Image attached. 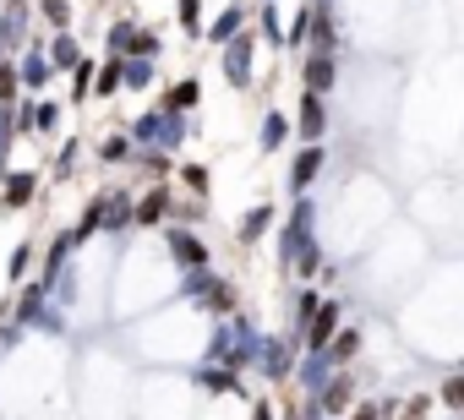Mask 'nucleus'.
I'll use <instances>...</instances> for the list:
<instances>
[{
    "label": "nucleus",
    "instance_id": "27",
    "mask_svg": "<svg viewBox=\"0 0 464 420\" xmlns=\"http://www.w3.org/2000/svg\"><path fill=\"white\" fill-rule=\"evenodd\" d=\"M131 153H137V148H131V137H126V126L93 142V158H99L104 169H126V164H131Z\"/></svg>",
    "mask_w": 464,
    "mask_h": 420
},
{
    "label": "nucleus",
    "instance_id": "13",
    "mask_svg": "<svg viewBox=\"0 0 464 420\" xmlns=\"http://www.w3.org/2000/svg\"><path fill=\"white\" fill-rule=\"evenodd\" d=\"M295 142H323L328 137V99L323 93H306L301 88V99H295Z\"/></svg>",
    "mask_w": 464,
    "mask_h": 420
},
{
    "label": "nucleus",
    "instance_id": "48",
    "mask_svg": "<svg viewBox=\"0 0 464 420\" xmlns=\"http://www.w3.org/2000/svg\"><path fill=\"white\" fill-rule=\"evenodd\" d=\"M252 420H279V409L268 398H252Z\"/></svg>",
    "mask_w": 464,
    "mask_h": 420
},
{
    "label": "nucleus",
    "instance_id": "1",
    "mask_svg": "<svg viewBox=\"0 0 464 420\" xmlns=\"http://www.w3.org/2000/svg\"><path fill=\"white\" fill-rule=\"evenodd\" d=\"M257 50H263V33H257V28L236 33V39L218 50V82H229L236 93H246V88L257 82Z\"/></svg>",
    "mask_w": 464,
    "mask_h": 420
},
{
    "label": "nucleus",
    "instance_id": "35",
    "mask_svg": "<svg viewBox=\"0 0 464 420\" xmlns=\"http://www.w3.org/2000/svg\"><path fill=\"white\" fill-rule=\"evenodd\" d=\"M257 33H263V44H274V50H285V17H279V0H257Z\"/></svg>",
    "mask_w": 464,
    "mask_h": 420
},
{
    "label": "nucleus",
    "instance_id": "15",
    "mask_svg": "<svg viewBox=\"0 0 464 420\" xmlns=\"http://www.w3.org/2000/svg\"><path fill=\"white\" fill-rule=\"evenodd\" d=\"M339 366L328 360V349H301V360H295V371H290V382L301 387V398H317L323 387H328V377H334Z\"/></svg>",
    "mask_w": 464,
    "mask_h": 420
},
{
    "label": "nucleus",
    "instance_id": "16",
    "mask_svg": "<svg viewBox=\"0 0 464 420\" xmlns=\"http://www.w3.org/2000/svg\"><path fill=\"white\" fill-rule=\"evenodd\" d=\"M274 230H279V207H274L268 196H263V202H252L246 214L236 219V241H241L246 252H252V246H263V235H274Z\"/></svg>",
    "mask_w": 464,
    "mask_h": 420
},
{
    "label": "nucleus",
    "instance_id": "36",
    "mask_svg": "<svg viewBox=\"0 0 464 420\" xmlns=\"http://www.w3.org/2000/svg\"><path fill=\"white\" fill-rule=\"evenodd\" d=\"M213 279H218V268H197V273H180V279H175V301H191V306H197V301L208 295V284H213Z\"/></svg>",
    "mask_w": 464,
    "mask_h": 420
},
{
    "label": "nucleus",
    "instance_id": "47",
    "mask_svg": "<svg viewBox=\"0 0 464 420\" xmlns=\"http://www.w3.org/2000/svg\"><path fill=\"white\" fill-rule=\"evenodd\" d=\"M344 420H382V404H377V398H361V404H355Z\"/></svg>",
    "mask_w": 464,
    "mask_h": 420
},
{
    "label": "nucleus",
    "instance_id": "37",
    "mask_svg": "<svg viewBox=\"0 0 464 420\" xmlns=\"http://www.w3.org/2000/svg\"><path fill=\"white\" fill-rule=\"evenodd\" d=\"M34 12H39V23H44L50 33H66V28H72V17H77V6H72V0H39Z\"/></svg>",
    "mask_w": 464,
    "mask_h": 420
},
{
    "label": "nucleus",
    "instance_id": "45",
    "mask_svg": "<svg viewBox=\"0 0 464 420\" xmlns=\"http://www.w3.org/2000/svg\"><path fill=\"white\" fill-rule=\"evenodd\" d=\"M12 142H17V115H12V104H0V164L12 158Z\"/></svg>",
    "mask_w": 464,
    "mask_h": 420
},
{
    "label": "nucleus",
    "instance_id": "20",
    "mask_svg": "<svg viewBox=\"0 0 464 420\" xmlns=\"http://www.w3.org/2000/svg\"><path fill=\"white\" fill-rule=\"evenodd\" d=\"M104 214H110V191H93L88 202H82V214H77V224H72V241H77V252L93 241V235H104Z\"/></svg>",
    "mask_w": 464,
    "mask_h": 420
},
{
    "label": "nucleus",
    "instance_id": "40",
    "mask_svg": "<svg viewBox=\"0 0 464 420\" xmlns=\"http://www.w3.org/2000/svg\"><path fill=\"white\" fill-rule=\"evenodd\" d=\"M93 77H99V61L82 55V66L72 72V99H66V104H88V99H93Z\"/></svg>",
    "mask_w": 464,
    "mask_h": 420
},
{
    "label": "nucleus",
    "instance_id": "8",
    "mask_svg": "<svg viewBox=\"0 0 464 420\" xmlns=\"http://www.w3.org/2000/svg\"><path fill=\"white\" fill-rule=\"evenodd\" d=\"M191 387L208 393V398H252L246 371H236V366H197L191 371Z\"/></svg>",
    "mask_w": 464,
    "mask_h": 420
},
{
    "label": "nucleus",
    "instance_id": "24",
    "mask_svg": "<svg viewBox=\"0 0 464 420\" xmlns=\"http://www.w3.org/2000/svg\"><path fill=\"white\" fill-rule=\"evenodd\" d=\"M361 349H366V333H361V322H344V328L334 333V344H328V360L344 371V366H355V360H361Z\"/></svg>",
    "mask_w": 464,
    "mask_h": 420
},
{
    "label": "nucleus",
    "instance_id": "26",
    "mask_svg": "<svg viewBox=\"0 0 464 420\" xmlns=\"http://www.w3.org/2000/svg\"><path fill=\"white\" fill-rule=\"evenodd\" d=\"M202 104V77H180V82H169L164 93H159V110H180V115H191Z\"/></svg>",
    "mask_w": 464,
    "mask_h": 420
},
{
    "label": "nucleus",
    "instance_id": "17",
    "mask_svg": "<svg viewBox=\"0 0 464 420\" xmlns=\"http://www.w3.org/2000/svg\"><path fill=\"white\" fill-rule=\"evenodd\" d=\"M252 28V6H246V0H229V6L202 28V44H213V50H224L229 39H236V33H246Z\"/></svg>",
    "mask_w": 464,
    "mask_h": 420
},
{
    "label": "nucleus",
    "instance_id": "14",
    "mask_svg": "<svg viewBox=\"0 0 464 420\" xmlns=\"http://www.w3.org/2000/svg\"><path fill=\"white\" fill-rule=\"evenodd\" d=\"M344 322H350V301H344V295H323V311H317L312 328H306V349H328Z\"/></svg>",
    "mask_w": 464,
    "mask_h": 420
},
{
    "label": "nucleus",
    "instance_id": "25",
    "mask_svg": "<svg viewBox=\"0 0 464 420\" xmlns=\"http://www.w3.org/2000/svg\"><path fill=\"white\" fill-rule=\"evenodd\" d=\"M312 23H317V0H301V12L285 23V50H290V55H306V44H312Z\"/></svg>",
    "mask_w": 464,
    "mask_h": 420
},
{
    "label": "nucleus",
    "instance_id": "41",
    "mask_svg": "<svg viewBox=\"0 0 464 420\" xmlns=\"http://www.w3.org/2000/svg\"><path fill=\"white\" fill-rule=\"evenodd\" d=\"M175 23H180V33H186V39H202V28H208L202 0H175Z\"/></svg>",
    "mask_w": 464,
    "mask_h": 420
},
{
    "label": "nucleus",
    "instance_id": "44",
    "mask_svg": "<svg viewBox=\"0 0 464 420\" xmlns=\"http://www.w3.org/2000/svg\"><path fill=\"white\" fill-rule=\"evenodd\" d=\"M23 99V82H17V61L0 55V104H17Z\"/></svg>",
    "mask_w": 464,
    "mask_h": 420
},
{
    "label": "nucleus",
    "instance_id": "32",
    "mask_svg": "<svg viewBox=\"0 0 464 420\" xmlns=\"http://www.w3.org/2000/svg\"><path fill=\"white\" fill-rule=\"evenodd\" d=\"M115 93H126V77H121V61H110V55H104V61H99V77H93V99H99V104H110Z\"/></svg>",
    "mask_w": 464,
    "mask_h": 420
},
{
    "label": "nucleus",
    "instance_id": "42",
    "mask_svg": "<svg viewBox=\"0 0 464 420\" xmlns=\"http://www.w3.org/2000/svg\"><path fill=\"white\" fill-rule=\"evenodd\" d=\"M77 158H82V137H66L61 153H55V180H72L77 175Z\"/></svg>",
    "mask_w": 464,
    "mask_h": 420
},
{
    "label": "nucleus",
    "instance_id": "5",
    "mask_svg": "<svg viewBox=\"0 0 464 420\" xmlns=\"http://www.w3.org/2000/svg\"><path fill=\"white\" fill-rule=\"evenodd\" d=\"M323 169H328V148H323V142H301V148L290 153V169H285V191H290V196H306V191L323 180Z\"/></svg>",
    "mask_w": 464,
    "mask_h": 420
},
{
    "label": "nucleus",
    "instance_id": "19",
    "mask_svg": "<svg viewBox=\"0 0 464 420\" xmlns=\"http://www.w3.org/2000/svg\"><path fill=\"white\" fill-rule=\"evenodd\" d=\"M290 142H295V120L285 110H263V120H257V153L268 158V153H285Z\"/></svg>",
    "mask_w": 464,
    "mask_h": 420
},
{
    "label": "nucleus",
    "instance_id": "46",
    "mask_svg": "<svg viewBox=\"0 0 464 420\" xmlns=\"http://www.w3.org/2000/svg\"><path fill=\"white\" fill-rule=\"evenodd\" d=\"M23 339H28V328H23L17 317H0V355H12Z\"/></svg>",
    "mask_w": 464,
    "mask_h": 420
},
{
    "label": "nucleus",
    "instance_id": "2",
    "mask_svg": "<svg viewBox=\"0 0 464 420\" xmlns=\"http://www.w3.org/2000/svg\"><path fill=\"white\" fill-rule=\"evenodd\" d=\"M164 252H169L175 273H197V268H213V252H208V241H202L191 224H164Z\"/></svg>",
    "mask_w": 464,
    "mask_h": 420
},
{
    "label": "nucleus",
    "instance_id": "31",
    "mask_svg": "<svg viewBox=\"0 0 464 420\" xmlns=\"http://www.w3.org/2000/svg\"><path fill=\"white\" fill-rule=\"evenodd\" d=\"M175 180H180L191 196H208V191H213V169H208L202 158H180V164H175Z\"/></svg>",
    "mask_w": 464,
    "mask_h": 420
},
{
    "label": "nucleus",
    "instance_id": "39",
    "mask_svg": "<svg viewBox=\"0 0 464 420\" xmlns=\"http://www.w3.org/2000/svg\"><path fill=\"white\" fill-rule=\"evenodd\" d=\"M131 55H148V61H159V55H164V39H159V28L137 23V28H131V50H126V61H131Z\"/></svg>",
    "mask_w": 464,
    "mask_h": 420
},
{
    "label": "nucleus",
    "instance_id": "33",
    "mask_svg": "<svg viewBox=\"0 0 464 420\" xmlns=\"http://www.w3.org/2000/svg\"><path fill=\"white\" fill-rule=\"evenodd\" d=\"M131 164H137L148 180H169V175H175V153H159V148H137Z\"/></svg>",
    "mask_w": 464,
    "mask_h": 420
},
{
    "label": "nucleus",
    "instance_id": "50",
    "mask_svg": "<svg viewBox=\"0 0 464 420\" xmlns=\"http://www.w3.org/2000/svg\"><path fill=\"white\" fill-rule=\"evenodd\" d=\"M263 6H268V0H263Z\"/></svg>",
    "mask_w": 464,
    "mask_h": 420
},
{
    "label": "nucleus",
    "instance_id": "7",
    "mask_svg": "<svg viewBox=\"0 0 464 420\" xmlns=\"http://www.w3.org/2000/svg\"><path fill=\"white\" fill-rule=\"evenodd\" d=\"M44 191V175L39 169H6L0 175V214H28Z\"/></svg>",
    "mask_w": 464,
    "mask_h": 420
},
{
    "label": "nucleus",
    "instance_id": "9",
    "mask_svg": "<svg viewBox=\"0 0 464 420\" xmlns=\"http://www.w3.org/2000/svg\"><path fill=\"white\" fill-rule=\"evenodd\" d=\"M301 66H295V77H301V88L306 93H334L339 88V55H323V50H306V55H295Z\"/></svg>",
    "mask_w": 464,
    "mask_h": 420
},
{
    "label": "nucleus",
    "instance_id": "29",
    "mask_svg": "<svg viewBox=\"0 0 464 420\" xmlns=\"http://www.w3.org/2000/svg\"><path fill=\"white\" fill-rule=\"evenodd\" d=\"M61 120H66V104H61V99H50V93H44V99H34V131H28V137H39V142H44V137H55V131H61Z\"/></svg>",
    "mask_w": 464,
    "mask_h": 420
},
{
    "label": "nucleus",
    "instance_id": "6",
    "mask_svg": "<svg viewBox=\"0 0 464 420\" xmlns=\"http://www.w3.org/2000/svg\"><path fill=\"white\" fill-rule=\"evenodd\" d=\"M301 349H306V339L295 333V328H285V333H268V344H263V377L268 382H290V371H295V360H301Z\"/></svg>",
    "mask_w": 464,
    "mask_h": 420
},
{
    "label": "nucleus",
    "instance_id": "10",
    "mask_svg": "<svg viewBox=\"0 0 464 420\" xmlns=\"http://www.w3.org/2000/svg\"><path fill=\"white\" fill-rule=\"evenodd\" d=\"M355 404H361V382H355V371L344 366V371H334V377H328V387L317 393V409H323L328 420H344Z\"/></svg>",
    "mask_w": 464,
    "mask_h": 420
},
{
    "label": "nucleus",
    "instance_id": "23",
    "mask_svg": "<svg viewBox=\"0 0 464 420\" xmlns=\"http://www.w3.org/2000/svg\"><path fill=\"white\" fill-rule=\"evenodd\" d=\"M323 311V290L317 284H295V295H290V328L306 339V328H312V317Z\"/></svg>",
    "mask_w": 464,
    "mask_h": 420
},
{
    "label": "nucleus",
    "instance_id": "34",
    "mask_svg": "<svg viewBox=\"0 0 464 420\" xmlns=\"http://www.w3.org/2000/svg\"><path fill=\"white\" fill-rule=\"evenodd\" d=\"M34 268H39V246H34V241H17V246H12V262H6V279H12V284H28Z\"/></svg>",
    "mask_w": 464,
    "mask_h": 420
},
{
    "label": "nucleus",
    "instance_id": "4",
    "mask_svg": "<svg viewBox=\"0 0 464 420\" xmlns=\"http://www.w3.org/2000/svg\"><path fill=\"white\" fill-rule=\"evenodd\" d=\"M17 82H23V93L28 99H44L55 82H61V72L50 66V55H44V33H34V44L17 55Z\"/></svg>",
    "mask_w": 464,
    "mask_h": 420
},
{
    "label": "nucleus",
    "instance_id": "38",
    "mask_svg": "<svg viewBox=\"0 0 464 420\" xmlns=\"http://www.w3.org/2000/svg\"><path fill=\"white\" fill-rule=\"evenodd\" d=\"M131 28H137L131 17H115V23L104 28V55H110V61H126V50H131Z\"/></svg>",
    "mask_w": 464,
    "mask_h": 420
},
{
    "label": "nucleus",
    "instance_id": "12",
    "mask_svg": "<svg viewBox=\"0 0 464 420\" xmlns=\"http://www.w3.org/2000/svg\"><path fill=\"white\" fill-rule=\"evenodd\" d=\"M169 214H175V191L164 186V180H153L148 191H137V230H164L169 224Z\"/></svg>",
    "mask_w": 464,
    "mask_h": 420
},
{
    "label": "nucleus",
    "instance_id": "30",
    "mask_svg": "<svg viewBox=\"0 0 464 420\" xmlns=\"http://www.w3.org/2000/svg\"><path fill=\"white\" fill-rule=\"evenodd\" d=\"M121 77H126V88H131V93H148V88L159 82V61L131 55V61H121Z\"/></svg>",
    "mask_w": 464,
    "mask_h": 420
},
{
    "label": "nucleus",
    "instance_id": "22",
    "mask_svg": "<svg viewBox=\"0 0 464 420\" xmlns=\"http://www.w3.org/2000/svg\"><path fill=\"white\" fill-rule=\"evenodd\" d=\"M229 355H236V322H229V317H218V322H208L202 366H229Z\"/></svg>",
    "mask_w": 464,
    "mask_h": 420
},
{
    "label": "nucleus",
    "instance_id": "43",
    "mask_svg": "<svg viewBox=\"0 0 464 420\" xmlns=\"http://www.w3.org/2000/svg\"><path fill=\"white\" fill-rule=\"evenodd\" d=\"M437 404H448V409H464V366H459V371H448V377L437 382Z\"/></svg>",
    "mask_w": 464,
    "mask_h": 420
},
{
    "label": "nucleus",
    "instance_id": "3",
    "mask_svg": "<svg viewBox=\"0 0 464 420\" xmlns=\"http://www.w3.org/2000/svg\"><path fill=\"white\" fill-rule=\"evenodd\" d=\"M34 6H28V0H0V55H23L28 44H34Z\"/></svg>",
    "mask_w": 464,
    "mask_h": 420
},
{
    "label": "nucleus",
    "instance_id": "21",
    "mask_svg": "<svg viewBox=\"0 0 464 420\" xmlns=\"http://www.w3.org/2000/svg\"><path fill=\"white\" fill-rule=\"evenodd\" d=\"M44 55H50V66L61 72V77H72L77 66H82V39L66 28V33H44Z\"/></svg>",
    "mask_w": 464,
    "mask_h": 420
},
{
    "label": "nucleus",
    "instance_id": "18",
    "mask_svg": "<svg viewBox=\"0 0 464 420\" xmlns=\"http://www.w3.org/2000/svg\"><path fill=\"white\" fill-rule=\"evenodd\" d=\"M197 311H202L208 322H218V317H236V311H241V284L218 273V279L208 284V295L197 301Z\"/></svg>",
    "mask_w": 464,
    "mask_h": 420
},
{
    "label": "nucleus",
    "instance_id": "11",
    "mask_svg": "<svg viewBox=\"0 0 464 420\" xmlns=\"http://www.w3.org/2000/svg\"><path fill=\"white\" fill-rule=\"evenodd\" d=\"M229 322H236V355H229V366H236V371H257V366H263V344H268V333H263L246 311H236Z\"/></svg>",
    "mask_w": 464,
    "mask_h": 420
},
{
    "label": "nucleus",
    "instance_id": "28",
    "mask_svg": "<svg viewBox=\"0 0 464 420\" xmlns=\"http://www.w3.org/2000/svg\"><path fill=\"white\" fill-rule=\"evenodd\" d=\"M137 196L131 191H110V214H104V235H131L137 230Z\"/></svg>",
    "mask_w": 464,
    "mask_h": 420
},
{
    "label": "nucleus",
    "instance_id": "49",
    "mask_svg": "<svg viewBox=\"0 0 464 420\" xmlns=\"http://www.w3.org/2000/svg\"><path fill=\"white\" fill-rule=\"evenodd\" d=\"M0 175H6V164H0Z\"/></svg>",
    "mask_w": 464,
    "mask_h": 420
}]
</instances>
